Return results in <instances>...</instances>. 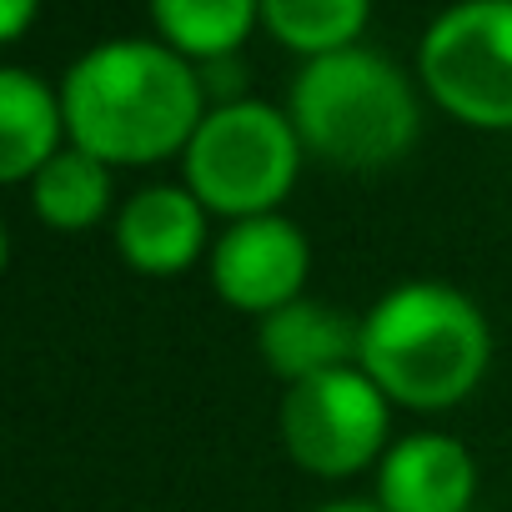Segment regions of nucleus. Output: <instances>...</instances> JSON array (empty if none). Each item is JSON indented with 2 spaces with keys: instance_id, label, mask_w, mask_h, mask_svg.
Here are the masks:
<instances>
[{
  "instance_id": "nucleus-6",
  "label": "nucleus",
  "mask_w": 512,
  "mask_h": 512,
  "mask_svg": "<svg viewBox=\"0 0 512 512\" xmlns=\"http://www.w3.org/2000/svg\"><path fill=\"white\" fill-rule=\"evenodd\" d=\"M277 437L302 472L342 482L387 457L392 402L362 367H337L287 387L277 407Z\"/></svg>"
},
{
  "instance_id": "nucleus-12",
  "label": "nucleus",
  "mask_w": 512,
  "mask_h": 512,
  "mask_svg": "<svg viewBox=\"0 0 512 512\" xmlns=\"http://www.w3.org/2000/svg\"><path fill=\"white\" fill-rule=\"evenodd\" d=\"M151 26L176 56L211 66L231 61L262 26V0H151Z\"/></svg>"
},
{
  "instance_id": "nucleus-5",
  "label": "nucleus",
  "mask_w": 512,
  "mask_h": 512,
  "mask_svg": "<svg viewBox=\"0 0 512 512\" xmlns=\"http://www.w3.org/2000/svg\"><path fill=\"white\" fill-rule=\"evenodd\" d=\"M422 91L472 131H512V0H457L417 46Z\"/></svg>"
},
{
  "instance_id": "nucleus-2",
  "label": "nucleus",
  "mask_w": 512,
  "mask_h": 512,
  "mask_svg": "<svg viewBox=\"0 0 512 512\" xmlns=\"http://www.w3.org/2000/svg\"><path fill=\"white\" fill-rule=\"evenodd\" d=\"M357 367L392 407L452 412L492 367V327L467 292L447 282H402L367 307Z\"/></svg>"
},
{
  "instance_id": "nucleus-16",
  "label": "nucleus",
  "mask_w": 512,
  "mask_h": 512,
  "mask_svg": "<svg viewBox=\"0 0 512 512\" xmlns=\"http://www.w3.org/2000/svg\"><path fill=\"white\" fill-rule=\"evenodd\" d=\"M312 512H387L382 502H357V497H337V502H322Z\"/></svg>"
},
{
  "instance_id": "nucleus-13",
  "label": "nucleus",
  "mask_w": 512,
  "mask_h": 512,
  "mask_svg": "<svg viewBox=\"0 0 512 512\" xmlns=\"http://www.w3.org/2000/svg\"><path fill=\"white\" fill-rule=\"evenodd\" d=\"M116 166H106L101 156L66 146L56 161H46L31 176V211L51 226V231H91L111 216V181Z\"/></svg>"
},
{
  "instance_id": "nucleus-9",
  "label": "nucleus",
  "mask_w": 512,
  "mask_h": 512,
  "mask_svg": "<svg viewBox=\"0 0 512 512\" xmlns=\"http://www.w3.org/2000/svg\"><path fill=\"white\" fill-rule=\"evenodd\" d=\"M477 457L447 432H407L377 462V502L387 512H472Z\"/></svg>"
},
{
  "instance_id": "nucleus-10",
  "label": "nucleus",
  "mask_w": 512,
  "mask_h": 512,
  "mask_svg": "<svg viewBox=\"0 0 512 512\" xmlns=\"http://www.w3.org/2000/svg\"><path fill=\"white\" fill-rule=\"evenodd\" d=\"M256 352H262L267 372L282 377L287 387L337 372V367H357L362 357V317L332 307V302H292L272 317L256 322Z\"/></svg>"
},
{
  "instance_id": "nucleus-7",
  "label": "nucleus",
  "mask_w": 512,
  "mask_h": 512,
  "mask_svg": "<svg viewBox=\"0 0 512 512\" xmlns=\"http://www.w3.org/2000/svg\"><path fill=\"white\" fill-rule=\"evenodd\" d=\"M206 272H211L216 297L231 312L262 322L302 302V287L312 277V241L282 211L231 221L206 251Z\"/></svg>"
},
{
  "instance_id": "nucleus-3",
  "label": "nucleus",
  "mask_w": 512,
  "mask_h": 512,
  "mask_svg": "<svg viewBox=\"0 0 512 512\" xmlns=\"http://www.w3.org/2000/svg\"><path fill=\"white\" fill-rule=\"evenodd\" d=\"M287 116L307 146L337 171H387L422 136V101L407 71L367 46L302 61Z\"/></svg>"
},
{
  "instance_id": "nucleus-14",
  "label": "nucleus",
  "mask_w": 512,
  "mask_h": 512,
  "mask_svg": "<svg viewBox=\"0 0 512 512\" xmlns=\"http://www.w3.org/2000/svg\"><path fill=\"white\" fill-rule=\"evenodd\" d=\"M372 0H262V26L277 46L297 51L302 61L347 51L362 41Z\"/></svg>"
},
{
  "instance_id": "nucleus-8",
  "label": "nucleus",
  "mask_w": 512,
  "mask_h": 512,
  "mask_svg": "<svg viewBox=\"0 0 512 512\" xmlns=\"http://www.w3.org/2000/svg\"><path fill=\"white\" fill-rule=\"evenodd\" d=\"M211 211L191 196V186H141L116 211V251L141 277H181L211 251Z\"/></svg>"
},
{
  "instance_id": "nucleus-11",
  "label": "nucleus",
  "mask_w": 512,
  "mask_h": 512,
  "mask_svg": "<svg viewBox=\"0 0 512 512\" xmlns=\"http://www.w3.org/2000/svg\"><path fill=\"white\" fill-rule=\"evenodd\" d=\"M71 146L61 91H51L36 71H0V176L11 186H31V176Z\"/></svg>"
},
{
  "instance_id": "nucleus-4",
  "label": "nucleus",
  "mask_w": 512,
  "mask_h": 512,
  "mask_svg": "<svg viewBox=\"0 0 512 512\" xmlns=\"http://www.w3.org/2000/svg\"><path fill=\"white\" fill-rule=\"evenodd\" d=\"M307 146L292 126V116L272 101H216L191 146L181 151V186L226 221H251V216H272L297 176H302Z\"/></svg>"
},
{
  "instance_id": "nucleus-1",
  "label": "nucleus",
  "mask_w": 512,
  "mask_h": 512,
  "mask_svg": "<svg viewBox=\"0 0 512 512\" xmlns=\"http://www.w3.org/2000/svg\"><path fill=\"white\" fill-rule=\"evenodd\" d=\"M71 146L106 166H156L181 156L201 126L206 86L201 66L176 56L166 41H101L61 81Z\"/></svg>"
},
{
  "instance_id": "nucleus-15",
  "label": "nucleus",
  "mask_w": 512,
  "mask_h": 512,
  "mask_svg": "<svg viewBox=\"0 0 512 512\" xmlns=\"http://www.w3.org/2000/svg\"><path fill=\"white\" fill-rule=\"evenodd\" d=\"M41 16V0H0V41H21Z\"/></svg>"
}]
</instances>
